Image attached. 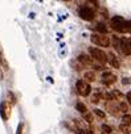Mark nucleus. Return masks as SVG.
<instances>
[{
  "instance_id": "nucleus-18",
  "label": "nucleus",
  "mask_w": 131,
  "mask_h": 134,
  "mask_svg": "<svg viewBox=\"0 0 131 134\" xmlns=\"http://www.w3.org/2000/svg\"><path fill=\"white\" fill-rule=\"evenodd\" d=\"M84 120H85L86 122L91 124V122H93V114H91V113H88V112H86V113L84 114Z\"/></svg>"
},
{
  "instance_id": "nucleus-3",
  "label": "nucleus",
  "mask_w": 131,
  "mask_h": 134,
  "mask_svg": "<svg viewBox=\"0 0 131 134\" xmlns=\"http://www.w3.org/2000/svg\"><path fill=\"white\" fill-rule=\"evenodd\" d=\"M89 53H90L91 57H93L97 62H99L101 64H105V63L107 62V54H106L103 50H101V49H98V47H90V49H89Z\"/></svg>"
},
{
  "instance_id": "nucleus-13",
  "label": "nucleus",
  "mask_w": 131,
  "mask_h": 134,
  "mask_svg": "<svg viewBox=\"0 0 131 134\" xmlns=\"http://www.w3.org/2000/svg\"><path fill=\"white\" fill-rule=\"evenodd\" d=\"M84 78H85V80H86L88 83H91V82L95 80V74H94L93 71H86V72L84 74Z\"/></svg>"
},
{
  "instance_id": "nucleus-8",
  "label": "nucleus",
  "mask_w": 131,
  "mask_h": 134,
  "mask_svg": "<svg viewBox=\"0 0 131 134\" xmlns=\"http://www.w3.org/2000/svg\"><path fill=\"white\" fill-rule=\"evenodd\" d=\"M122 53L124 55H131V38H122Z\"/></svg>"
},
{
  "instance_id": "nucleus-6",
  "label": "nucleus",
  "mask_w": 131,
  "mask_h": 134,
  "mask_svg": "<svg viewBox=\"0 0 131 134\" xmlns=\"http://www.w3.org/2000/svg\"><path fill=\"white\" fill-rule=\"evenodd\" d=\"M0 116H2V118L4 121H7L11 116V105L7 101L2 103V105H0Z\"/></svg>"
},
{
  "instance_id": "nucleus-4",
  "label": "nucleus",
  "mask_w": 131,
  "mask_h": 134,
  "mask_svg": "<svg viewBox=\"0 0 131 134\" xmlns=\"http://www.w3.org/2000/svg\"><path fill=\"white\" fill-rule=\"evenodd\" d=\"M76 90H77L78 95H81V96H84V97L89 96L90 92H91L90 83H88L86 80H78V82L76 83Z\"/></svg>"
},
{
  "instance_id": "nucleus-9",
  "label": "nucleus",
  "mask_w": 131,
  "mask_h": 134,
  "mask_svg": "<svg viewBox=\"0 0 131 134\" xmlns=\"http://www.w3.org/2000/svg\"><path fill=\"white\" fill-rule=\"evenodd\" d=\"M107 62H110V64L113 66V67H115V69H119V60H118V58L113 54V53H110V54H107Z\"/></svg>"
},
{
  "instance_id": "nucleus-28",
  "label": "nucleus",
  "mask_w": 131,
  "mask_h": 134,
  "mask_svg": "<svg viewBox=\"0 0 131 134\" xmlns=\"http://www.w3.org/2000/svg\"><path fill=\"white\" fill-rule=\"evenodd\" d=\"M2 63H4V62H3V59H2V54H0V64H2Z\"/></svg>"
},
{
  "instance_id": "nucleus-12",
  "label": "nucleus",
  "mask_w": 131,
  "mask_h": 134,
  "mask_svg": "<svg viewBox=\"0 0 131 134\" xmlns=\"http://www.w3.org/2000/svg\"><path fill=\"white\" fill-rule=\"evenodd\" d=\"M111 42H113V45H114V47H115L117 50H120V49H122V38L114 36V37L111 38Z\"/></svg>"
},
{
  "instance_id": "nucleus-20",
  "label": "nucleus",
  "mask_w": 131,
  "mask_h": 134,
  "mask_svg": "<svg viewBox=\"0 0 131 134\" xmlns=\"http://www.w3.org/2000/svg\"><path fill=\"white\" fill-rule=\"evenodd\" d=\"M94 114H95V116H98V117H101V118H105V117H106L105 112H103V110H101V109H94Z\"/></svg>"
},
{
  "instance_id": "nucleus-21",
  "label": "nucleus",
  "mask_w": 131,
  "mask_h": 134,
  "mask_svg": "<svg viewBox=\"0 0 131 134\" xmlns=\"http://www.w3.org/2000/svg\"><path fill=\"white\" fill-rule=\"evenodd\" d=\"M101 97H102V93H101L99 91H97V93H95V95L93 96V103H98Z\"/></svg>"
},
{
  "instance_id": "nucleus-7",
  "label": "nucleus",
  "mask_w": 131,
  "mask_h": 134,
  "mask_svg": "<svg viewBox=\"0 0 131 134\" xmlns=\"http://www.w3.org/2000/svg\"><path fill=\"white\" fill-rule=\"evenodd\" d=\"M101 80H102V83L105 86H110V84H114L117 82V76L114 74H111L110 71H106V72L102 74V79Z\"/></svg>"
},
{
  "instance_id": "nucleus-16",
  "label": "nucleus",
  "mask_w": 131,
  "mask_h": 134,
  "mask_svg": "<svg viewBox=\"0 0 131 134\" xmlns=\"http://www.w3.org/2000/svg\"><path fill=\"white\" fill-rule=\"evenodd\" d=\"M119 129H120V131H123L124 134L131 133V125H124V124H122V125L119 126Z\"/></svg>"
},
{
  "instance_id": "nucleus-17",
  "label": "nucleus",
  "mask_w": 131,
  "mask_h": 134,
  "mask_svg": "<svg viewBox=\"0 0 131 134\" xmlns=\"http://www.w3.org/2000/svg\"><path fill=\"white\" fill-rule=\"evenodd\" d=\"M122 121H123L124 125H131V116L130 114H123Z\"/></svg>"
},
{
  "instance_id": "nucleus-5",
  "label": "nucleus",
  "mask_w": 131,
  "mask_h": 134,
  "mask_svg": "<svg viewBox=\"0 0 131 134\" xmlns=\"http://www.w3.org/2000/svg\"><path fill=\"white\" fill-rule=\"evenodd\" d=\"M78 16H80L82 20H85V21H91V20H94L95 13H94V11H93L91 8H89V7H81L80 11H78Z\"/></svg>"
},
{
  "instance_id": "nucleus-30",
  "label": "nucleus",
  "mask_w": 131,
  "mask_h": 134,
  "mask_svg": "<svg viewBox=\"0 0 131 134\" xmlns=\"http://www.w3.org/2000/svg\"><path fill=\"white\" fill-rule=\"evenodd\" d=\"M101 134H109V133H106V131H102V133H101Z\"/></svg>"
},
{
  "instance_id": "nucleus-26",
  "label": "nucleus",
  "mask_w": 131,
  "mask_h": 134,
  "mask_svg": "<svg viewBox=\"0 0 131 134\" xmlns=\"http://www.w3.org/2000/svg\"><path fill=\"white\" fill-rule=\"evenodd\" d=\"M126 97H127V100H128V103H130V104H131V91H130V92H127V93H126Z\"/></svg>"
},
{
  "instance_id": "nucleus-29",
  "label": "nucleus",
  "mask_w": 131,
  "mask_h": 134,
  "mask_svg": "<svg viewBox=\"0 0 131 134\" xmlns=\"http://www.w3.org/2000/svg\"><path fill=\"white\" fill-rule=\"evenodd\" d=\"M3 79V75H2V72H0V80H2Z\"/></svg>"
},
{
  "instance_id": "nucleus-10",
  "label": "nucleus",
  "mask_w": 131,
  "mask_h": 134,
  "mask_svg": "<svg viewBox=\"0 0 131 134\" xmlns=\"http://www.w3.org/2000/svg\"><path fill=\"white\" fill-rule=\"evenodd\" d=\"M77 60H78L81 64H84V66H89V64H91V59H90V57L86 55V54H81V55H78V57H77Z\"/></svg>"
},
{
  "instance_id": "nucleus-31",
  "label": "nucleus",
  "mask_w": 131,
  "mask_h": 134,
  "mask_svg": "<svg viewBox=\"0 0 131 134\" xmlns=\"http://www.w3.org/2000/svg\"><path fill=\"white\" fill-rule=\"evenodd\" d=\"M89 134H93V131H91V130H89Z\"/></svg>"
},
{
  "instance_id": "nucleus-1",
  "label": "nucleus",
  "mask_w": 131,
  "mask_h": 134,
  "mask_svg": "<svg viewBox=\"0 0 131 134\" xmlns=\"http://www.w3.org/2000/svg\"><path fill=\"white\" fill-rule=\"evenodd\" d=\"M110 24H111V28L119 33H127V32H131V23L126 21L123 17L120 16H114L111 17L110 20Z\"/></svg>"
},
{
  "instance_id": "nucleus-25",
  "label": "nucleus",
  "mask_w": 131,
  "mask_h": 134,
  "mask_svg": "<svg viewBox=\"0 0 131 134\" xmlns=\"http://www.w3.org/2000/svg\"><path fill=\"white\" fill-rule=\"evenodd\" d=\"M76 134H89V131L88 130H84V129H78L76 131Z\"/></svg>"
},
{
  "instance_id": "nucleus-19",
  "label": "nucleus",
  "mask_w": 131,
  "mask_h": 134,
  "mask_svg": "<svg viewBox=\"0 0 131 134\" xmlns=\"http://www.w3.org/2000/svg\"><path fill=\"white\" fill-rule=\"evenodd\" d=\"M119 109H120V112H122V113H124V114H126V113H127V110H128V108H127V104L122 101V103L119 104Z\"/></svg>"
},
{
  "instance_id": "nucleus-14",
  "label": "nucleus",
  "mask_w": 131,
  "mask_h": 134,
  "mask_svg": "<svg viewBox=\"0 0 131 134\" xmlns=\"http://www.w3.org/2000/svg\"><path fill=\"white\" fill-rule=\"evenodd\" d=\"M76 109H77L80 113H82V114H85V113L88 112V108H86V105H85L84 103H81V101H78V103L76 104Z\"/></svg>"
},
{
  "instance_id": "nucleus-27",
  "label": "nucleus",
  "mask_w": 131,
  "mask_h": 134,
  "mask_svg": "<svg viewBox=\"0 0 131 134\" xmlns=\"http://www.w3.org/2000/svg\"><path fill=\"white\" fill-rule=\"evenodd\" d=\"M127 79H128V78H124V80H123L124 84H128V83H130V80H127Z\"/></svg>"
},
{
  "instance_id": "nucleus-23",
  "label": "nucleus",
  "mask_w": 131,
  "mask_h": 134,
  "mask_svg": "<svg viewBox=\"0 0 131 134\" xmlns=\"http://www.w3.org/2000/svg\"><path fill=\"white\" fill-rule=\"evenodd\" d=\"M8 97L11 99V104H16V97L13 96L12 92H8Z\"/></svg>"
},
{
  "instance_id": "nucleus-15",
  "label": "nucleus",
  "mask_w": 131,
  "mask_h": 134,
  "mask_svg": "<svg viewBox=\"0 0 131 134\" xmlns=\"http://www.w3.org/2000/svg\"><path fill=\"white\" fill-rule=\"evenodd\" d=\"M111 97H113L114 100H120V99L123 97V93H122L120 91H118V90H113V91H111Z\"/></svg>"
},
{
  "instance_id": "nucleus-22",
  "label": "nucleus",
  "mask_w": 131,
  "mask_h": 134,
  "mask_svg": "<svg viewBox=\"0 0 131 134\" xmlns=\"http://www.w3.org/2000/svg\"><path fill=\"white\" fill-rule=\"evenodd\" d=\"M16 134H24V124H23V122L19 124L17 130H16Z\"/></svg>"
},
{
  "instance_id": "nucleus-24",
  "label": "nucleus",
  "mask_w": 131,
  "mask_h": 134,
  "mask_svg": "<svg viewBox=\"0 0 131 134\" xmlns=\"http://www.w3.org/2000/svg\"><path fill=\"white\" fill-rule=\"evenodd\" d=\"M102 130L103 131H106V133H109L110 134V131H111V127L109 126V125H102Z\"/></svg>"
},
{
  "instance_id": "nucleus-11",
  "label": "nucleus",
  "mask_w": 131,
  "mask_h": 134,
  "mask_svg": "<svg viewBox=\"0 0 131 134\" xmlns=\"http://www.w3.org/2000/svg\"><path fill=\"white\" fill-rule=\"evenodd\" d=\"M95 29H97V32H98L99 34H103V36H106V34H107V32H109V29H107V26H106L105 24H102V23H99V24H97V26H95Z\"/></svg>"
},
{
  "instance_id": "nucleus-2",
  "label": "nucleus",
  "mask_w": 131,
  "mask_h": 134,
  "mask_svg": "<svg viewBox=\"0 0 131 134\" xmlns=\"http://www.w3.org/2000/svg\"><path fill=\"white\" fill-rule=\"evenodd\" d=\"M90 40H91L93 43H95L99 47H109L110 43H111V40L109 37L103 36V34H91Z\"/></svg>"
}]
</instances>
